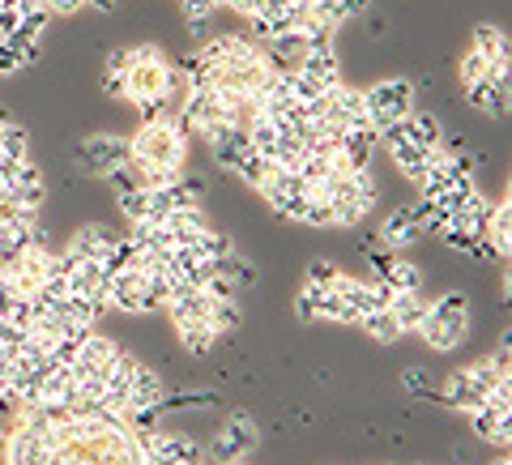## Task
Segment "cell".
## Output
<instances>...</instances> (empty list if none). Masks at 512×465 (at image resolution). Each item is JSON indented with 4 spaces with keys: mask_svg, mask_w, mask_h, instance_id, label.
Here are the masks:
<instances>
[{
    "mask_svg": "<svg viewBox=\"0 0 512 465\" xmlns=\"http://www.w3.org/2000/svg\"><path fill=\"white\" fill-rule=\"evenodd\" d=\"M163 402V376L154 367L137 363L133 380H128V397H124V410H146V406H158Z\"/></svg>",
    "mask_w": 512,
    "mask_h": 465,
    "instance_id": "7c38bea8",
    "label": "cell"
},
{
    "mask_svg": "<svg viewBox=\"0 0 512 465\" xmlns=\"http://www.w3.org/2000/svg\"><path fill=\"white\" fill-rule=\"evenodd\" d=\"M423 231H419V222L410 218V210H393L389 218L380 222V231H376V244H384V248H410L414 239H419Z\"/></svg>",
    "mask_w": 512,
    "mask_h": 465,
    "instance_id": "2e32d148",
    "label": "cell"
},
{
    "mask_svg": "<svg viewBox=\"0 0 512 465\" xmlns=\"http://www.w3.org/2000/svg\"><path fill=\"white\" fill-rule=\"evenodd\" d=\"M120 355V346L103 338V333H86L82 338V350H77V363H73V372H90V376H99L103 367Z\"/></svg>",
    "mask_w": 512,
    "mask_h": 465,
    "instance_id": "9a60e30c",
    "label": "cell"
},
{
    "mask_svg": "<svg viewBox=\"0 0 512 465\" xmlns=\"http://www.w3.org/2000/svg\"><path fill=\"white\" fill-rule=\"evenodd\" d=\"M128 158H133L137 167L184 171V163H188V128L180 124V116L141 120V128L128 137Z\"/></svg>",
    "mask_w": 512,
    "mask_h": 465,
    "instance_id": "7a4b0ae2",
    "label": "cell"
},
{
    "mask_svg": "<svg viewBox=\"0 0 512 465\" xmlns=\"http://www.w3.org/2000/svg\"><path fill=\"white\" fill-rule=\"evenodd\" d=\"M0 158H13V163H26L30 158V137L22 124H5L0 128Z\"/></svg>",
    "mask_w": 512,
    "mask_h": 465,
    "instance_id": "f546056e",
    "label": "cell"
},
{
    "mask_svg": "<svg viewBox=\"0 0 512 465\" xmlns=\"http://www.w3.org/2000/svg\"><path fill=\"white\" fill-rule=\"evenodd\" d=\"M363 103H367V120H372V128H389V124L406 120L414 111V86L406 82V77H389V82L367 86Z\"/></svg>",
    "mask_w": 512,
    "mask_h": 465,
    "instance_id": "277c9868",
    "label": "cell"
},
{
    "mask_svg": "<svg viewBox=\"0 0 512 465\" xmlns=\"http://www.w3.org/2000/svg\"><path fill=\"white\" fill-rule=\"evenodd\" d=\"M5 124H9V120H5V116H0V128H5Z\"/></svg>",
    "mask_w": 512,
    "mask_h": 465,
    "instance_id": "ee69618b",
    "label": "cell"
},
{
    "mask_svg": "<svg viewBox=\"0 0 512 465\" xmlns=\"http://www.w3.org/2000/svg\"><path fill=\"white\" fill-rule=\"evenodd\" d=\"M466 333H470V299L466 295L448 291L436 303H427V312L419 320V338L431 350H457L466 342Z\"/></svg>",
    "mask_w": 512,
    "mask_h": 465,
    "instance_id": "3957f363",
    "label": "cell"
},
{
    "mask_svg": "<svg viewBox=\"0 0 512 465\" xmlns=\"http://www.w3.org/2000/svg\"><path fill=\"white\" fill-rule=\"evenodd\" d=\"M440 402H444L448 410H457V414H466V419H470V414L487 402V393H478L474 380H470L466 372H453V376L444 380V389H440Z\"/></svg>",
    "mask_w": 512,
    "mask_h": 465,
    "instance_id": "4fadbf2b",
    "label": "cell"
},
{
    "mask_svg": "<svg viewBox=\"0 0 512 465\" xmlns=\"http://www.w3.org/2000/svg\"><path fill=\"white\" fill-rule=\"evenodd\" d=\"M461 90H466V99L483 111V116H491V120L508 116V77H483V82L461 86Z\"/></svg>",
    "mask_w": 512,
    "mask_h": 465,
    "instance_id": "9c48e42d",
    "label": "cell"
},
{
    "mask_svg": "<svg viewBox=\"0 0 512 465\" xmlns=\"http://www.w3.org/2000/svg\"><path fill=\"white\" fill-rule=\"evenodd\" d=\"M86 5H94V9H99V13H111V9H116V5H120V0H86Z\"/></svg>",
    "mask_w": 512,
    "mask_h": 465,
    "instance_id": "60d3db41",
    "label": "cell"
},
{
    "mask_svg": "<svg viewBox=\"0 0 512 465\" xmlns=\"http://www.w3.org/2000/svg\"><path fill=\"white\" fill-rule=\"evenodd\" d=\"M470 47L491 64V69H508V60H512V52H508V35H504L500 26H478Z\"/></svg>",
    "mask_w": 512,
    "mask_h": 465,
    "instance_id": "e0dca14e",
    "label": "cell"
},
{
    "mask_svg": "<svg viewBox=\"0 0 512 465\" xmlns=\"http://www.w3.org/2000/svg\"><path fill=\"white\" fill-rule=\"evenodd\" d=\"M39 52H43L39 43H9V39H0V77L18 73V69H30V64L39 60Z\"/></svg>",
    "mask_w": 512,
    "mask_h": 465,
    "instance_id": "cb8c5ba5",
    "label": "cell"
},
{
    "mask_svg": "<svg viewBox=\"0 0 512 465\" xmlns=\"http://www.w3.org/2000/svg\"><path fill=\"white\" fill-rule=\"evenodd\" d=\"M192 248H197V252L205 256V261H222V256H227V252H235L231 239H227V235H218V231H205V235H197V239H192Z\"/></svg>",
    "mask_w": 512,
    "mask_h": 465,
    "instance_id": "e575fe53",
    "label": "cell"
},
{
    "mask_svg": "<svg viewBox=\"0 0 512 465\" xmlns=\"http://www.w3.org/2000/svg\"><path fill=\"white\" fill-rule=\"evenodd\" d=\"M483 77H508V69H491V64L470 47V52L457 60V82L461 86H474V82H483Z\"/></svg>",
    "mask_w": 512,
    "mask_h": 465,
    "instance_id": "83f0119b",
    "label": "cell"
},
{
    "mask_svg": "<svg viewBox=\"0 0 512 465\" xmlns=\"http://www.w3.org/2000/svg\"><path fill=\"white\" fill-rule=\"evenodd\" d=\"M124 158H128V137H116V133H90L77 146V167L86 175H99V180L111 167H120Z\"/></svg>",
    "mask_w": 512,
    "mask_h": 465,
    "instance_id": "8992f818",
    "label": "cell"
},
{
    "mask_svg": "<svg viewBox=\"0 0 512 465\" xmlns=\"http://www.w3.org/2000/svg\"><path fill=\"white\" fill-rule=\"evenodd\" d=\"M359 329L367 333L372 342H380V346H393L397 338H406L402 329H397V320H393V312L389 308H376V312H367L363 320H359Z\"/></svg>",
    "mask_w": 512,
    "mask_h": 465,
    "instance_id": "603a6c76",
    "label": "cell"
},
{
    "mask_svg": "<svg viewBox=\"0 0 512 465\" xmlns=\"http://www.w3.org/2000/svg\"><path fill=\"white\" fill-rule=\"evenodd\" d=\"M389 312H393V320H397V329H402V333H419V320L427 312V299H423V291H393Z\"/></svg>",
    "mask_w": 512,
    "mask_h": 465,
    "instance_id": "d6986e66",
    "label": "cell"
},
{
    "mask_svg": "<svg viewBox=\"0 0 512 465\" xmlns=\"http://www.w3.org/2000/svg\"><path fill=\"white\" fill-rule=\"evenodd\" d=\"M214 325L218 338H227V333H235L239 325H244V308H239V299H214L210 303V316H205Z\"/></svg>",
    "mask_w": 512,
    "mask_h": 465,
    "instance_id": "4316f807",
    "label": "cell"
},
{
    "mask_svg": "<svg viewBox=\"0 0 512 465\" xmlns=\"http://www.w3.org/2000/svg\"><path fill=\"white\" fill-rule=\"evenodd\" d=\"M487 244L495 248V256L500 261H508V252H512V201L500 197L495 201V210H491V222H487Z\"/></svg>",
    "mask_w": 512,
    "mask_h": 465,
    "instance_id": "ac0fdd59",
    "label": "cell"
},
{
    "mask_svg": "<svg viewBox=\"0 0 512 465\" xmlns=\"http://www.w3.org/2000/svg\"><path fill=\"white\" fill-rule=\"evenodd\" d=\"M303 227H333V205L325 192H308V205H303Z\"/></svg>",
    "mask_w": 512,
    "mask_h": 465,
    "instance_id": "d6a6232c",
    "label": "cell"
},
{
    "mask_svg": "<svg viewBox=\"0 0 512 465\" xmlns=\"http://www.w3.org/2000/svg\"><path fill=\"white\" fill-rule=\"evenodd\" d=\"M256 440H261V427H256V419L248 410H235L227 423H222L218 440H214V461H244Z\"/></svg>",
    "mask_w": 512,
    "mask_h": 465,
    "instance_id": "52a82bcc",
    "label": "cell"
},
{
    "mask_svg": "<svg viewBox=\"0 0 512 465\" xmlns=\"http://www.w3.org/2000/svg\"><path fill=\"white\" fill-rule=\"evenodd\" d=\"M325 120H338L342 128H367V103H363V90L338 82L329 90V116Z\"/></svg>",
    "mask_w": 512,
    "mask_h": 465,
    "instance_id": "ba28073f",
    "label": "cell"
},
{
    "mask_svg": "<svg viewBox=\"0 0 512 465\" xmlns=\"http://www.w3.org/2000/svg\"><path fill=\"white\" fill-rule=\"evenodd\" d=\"M402 133L414 141V146H423V150H436L440 141H444V128H440V120L431 116V111H419V107H414L410 116L402 120Z\"/></svg>",
    "mask_w": 512,
    "mask_h": 465,
    "instance_id": "44dd1931",
    "label": "cell"
},
{
    "mask_svg": "<svg viewBox=\"0 0 512 465\" xmlns=\"http://www.w3.org/2000/svg\"><path fill=\"white\" fill-rule=\"evenodd\" d=\"M269 167H274V163H269L265 154H256V150H252L244 163L235 167V175H239V180H244L248 188H261V184H265V175H269Z\"/></svg>",
    "mask_w": 512,
    "mask_h": 465,
    "instance_id": "836d02e7",
    "label": "cell"
},
{
    "mask_svg": "<svg viewBox=\"0 0 512 465\" xmlns=\"http://www.w3.org/2000/svg\"><path fill=\"white\" fill-rule=\"evenodd\" d=\"M124 73H128V47H116L103 60V94L107 99H124Z\"/></svg>",
    "mask_w": 512,
    "mask_h": 465,
    "instance_id": "484cf974",
    "label": "cell"
},
{
    "mask_svg": "<svg viewBox=\"0 0 512 465\" xmlns=\"http://www.w3.org/2000/svg\"><path fill=\"white\" fill-rule=\"evenodd\" d=\"M184 82L175 64L158 52L154 43L128 47V73H124V103H150V99H175L180 103Z\"/></svg>",
    "mask_w": 512,
    "mask_h": 465,
    "instance_id": "6da1fadb",
    "label": "cell"
},
{
    "mask_svg": "<svg viewBox=\"0 0 512 465\" xmlns=\"http://www.w3.org/2000/svg\"><path fill=\"white\" fill-rule=\"evenodd\" d=\"M402 384L414 393V397H427V402H440V389L431 384V372H423V367H410V372L402 376Z\"/></svg>",
    "mask_w": 512,
    "mask_h": 465,
    "instance_id": "d590c367",
    "label": "cell"
},
{
    "mask_svg": "<svg viewBox=\"0 0 512 465\" xmlns=\"http://www.w3.org/2000/svg\"><path fill=\"white\" fill-rule=\"evenodd\" d=\"M0 448H5V436H0Z\"/></svg>",
    "mask_w": 512,
    "mask_h": 465,
    "instance_id": "f6af8a7d",
    "label": "cell"
},
{
    "mask_svg": "<svg viewBox=\"0 0 512 465\" xmlns=\"http://www.w3.org/2000/svg\"><path fill=\"white\" fill-rule=\"evenodd\" d=\"M116 231L103 227V222H90V227L82 231H73V239L64 244V252H73V256H86V261H99L103 265V256L111 252V244H116Z\"/></svg>",
    "mask_w": 512,
    "mask_h": 465,
    "instance_id": "8fae6325",
    "label": "cell"
},
{
    "mask_svg": "<svg viewBox=\"0 0 512 465\" xmlns=\"http://www.w3.org/2000/svg\"><path fill=\"white\" fill-rule=\"evenodd\" d=\"M406 210H410V218L414 222H419V231H427V235H440L444 227H448V214L440 210V205L436 201H414V205H406Z\"/></svg>",
    "mask_w": 512,
    "mask_h": 465,
    "instance_id": "4dcf8cb0",
    "label": "cell"
},
{
    "mask_svg": "<svg viewBox=\"0 0 512 465\" xmlns=\"http://www.w3.org/2000/svg\"><path fill=\"white\" fill-rule=\"evenodd\" d=\"M103 180L111 184V192H116V197H124V192H137V188H146V184H141L137 163H128V158H124L120 167H111V171L103 175Z\"/></svg>",
    "mask_w": 512,
    "mask_h": 465,
    "instance_id": "1f68e13d",
    "label": "cell"
},
{
    "mask_svg": "<svg viewBox=\"0 0 512 465\" xmlns=\"http://www.w3.org/2000/svg\"><path fill=\"white\" fill-rule=\"evenodd\" d=\"M491 465H512V461H508V453H500V457H495Z\"/></svg>",
    "mask_w": 512,
    "mask_h": 465,
    "instance_id": "b9f144b4",
    "label": "cell"
},
{
    "mask_svg": "<svg viewBox=\"0 0 512 465\" xmlns=\"http://www.w3.org/2000/svg\"><path fill=\"white\" fill-rule=\"evenodd\" d=\"M210 150H214V163L222 167V171H235L244 158L252 154V141H248V133L244 128H231V124H222L218 133L210 137Z\"/></svg>",
    "mask_w": 512,
    "mask_h": 465,
    "instance_id": "30bf717a",
    "label": "cell"
},
{
    "mask_svg": "<svg viewBox=\"0 0 512 465\" xmlns=\"http://www.w3.org/2000/svg\"><path fill=\"white\" fill-rule=\"evenodd\" d=\"M316 299H320V291H316V286L303 282V291L295 295V316L303 320V325H308V320H316Z\"/></svg>",
    "mask_w": 512,
    "mask_h": 465,
    "instance_id": "f35d334b",
    "label": "cell"
},
{
    "mask_svg": "<svg viewBox=\"0 0 512 465\" xmlns=\"http://www.w3.org/2000/svg\"><path fill=\"white\" fill-rule=\"evenodd\" d=\"M303 5H308V18L312 22H325L329 30H338L350 18H359V13L372 5V0H303Z\"/></svg>",
    "mask_w": 512,
    "mask_h": 465,
    "instance_id": "5bb4252c",
    "label": "cell"
},
{
    "mask_svg": "<svg viewBox=\"0 0 512 465\" xmlns=\"http://www.w3.org/2000/svg\"><path fill=\"white\" fill-rule=\"evenodd\" d=\"M338 278H342V269L333 265V261H312L308 265V286H316V291H329Z\"/></svg>",
    "mask_w": 512,
    "mask_h": 465,
    "instance_id": "8d00e7d4",
    "label": "cell"
},
{
    "mask_svg": "<svg viewBox=\"0 0 512 465\" xmlns=\"http://www.w3.org/2000/svg\"><path fill=\"white\" fill-rule=\"evenodd\" d=\"M440 239H444V244L453 248V252H466V256H470V252H474V244H478V239H474L466 227H453V222H448V227L440 231Z\"/></svg>",
    "mask_w": 512,
    "mask_h": 465,
    "instance_id": "74e56055",
    "label": "cell"
},
{
    "mask_svg": "<svg viewBox=\"0 0 512 465\" xmlns=\"http://www.w3.org/2000/svg\"><path fill=\"white\" fill-rule=\"evenodd\" d=\"M299 73L312 77L320 90H333V86L342 82V69H338V56H333V52H303Z\"/></svg>",
    "mask_w": 512,
    "mask_h": 465,
    "instance_id": "ffe728a7",
    "label": "cell"
},
{
    "mask_svg": "<svg viewBox=\"0 0 512 465\" xmlns=\"http://www.w3.org/2000/svg\"><path fill=\"white\" fill-rule=\"evenodd\" d=\"M380 282H389V291H423V274H419V265L402 261V256H393L389 274H384Z\"/></svg>",
    "mask_w": 512,
    "mask_h": 465,
    "instance_id": "f1b7e54d",
    "label": "cell"
},
{
    "mask_svg": "<svg viewBox=\"0 0 512 465\" xmlns=\"http://www.w3.org/2000/svg\"><path fill=\"white\" fill-rule=\"evenodd\" d=\"M107 308L111 312H128V316H137V312H154V308H163V299L154 295V286L137 274V269H128V274H116L107 282Z\"/></svg>",
    "mask_w": 512,
    "mask_h": 465,
    "instance_id": "5b68a950",
    "label": "cell"
},
{
    "mask_svg": "<svg viewBox=\"0 0 512 465\" xmlns=\"http://www.w3.org/2000/svg\"><path fill=\"white\" fill-rule=\"evenodd\" d=\"M47 22H52V9H47V5L26 9L22 18H18V26H13L9 43H43V30H47Z\"/></svg>",
    "mask_w": 512,
    "mask_h": 465,
    "instance_id": "d4e9b609",
    "label": "cell"
},
{
    "mask_svg": "<svg viewBox=\"0 0 512 465\" xmlns=\"http://www.w3.org/2000/svg\"><path fill=\"white\" fill-rule=\"evenodd\" d=\"M218 465H248V461H218Z\"/></svg>",
    "mask_w": 512,
    "mask_h": 465,
    "instance_id": "7bdbcfd3",
    "label": "cell"
},
{
    "mask_svg": "<svg viewBox=\"0 0 512 465\" xmlns=\"http://www.w3.org/2000/svg\"><path fill=\"white\" fill-rule=\"evenodd\" d=\"M175 333H180V346L188 350V355H210V350L222 342L210 320H180Z\"/></svg>",
    "mask_w": 512,
    "mask_h": 465,
    "instance_id": "7402d4cb",
    "label": "cell"
},
{
    "mask_svg": "<svg viewBox=\"0 0 512 465\" xmlns=\"http://www.w3.org/2000/svg\"><path fill=\"white\" fill-rule=\"evenodd\" d=\"M47 9H52V18H69V13L86 9V0H43Z\"/></svg>",
    "mask_w": 512,
    "mask_h": 465,
    "instance_id": "ab89813d",
    "label": "cell"
}]
</instances>
